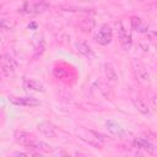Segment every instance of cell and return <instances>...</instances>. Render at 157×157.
I'll return each mask as SVG.
<instances>
[{
	"instance_id": "ba28073f",
	"label": "cell",
	"mask_w": 157,
	"mask_h": 157,
	"mask_svg": "<svg viewBox=\"0 0 157 157\" xmlns=\"http://www.w3.org/2000/svg\"><path fill=\"white\" fill-rule=\"evenodd\" d=\"M38 130L45 135L47 137H55L56 136V131H55V128L52 123L49 121H42L38 124Z\"/></svg>"
},
{
	"instance_id": "9c48e42d",
	"label": "cell",
	"mask_w": 157,
	"mask_h": 157,
	"mask_svg": "<svg viewBox=\"0 0 157 157\" xmlns=\"http://www.w3.org/2000/svg\"><path fill=\"white\" fill-rule=\"evenodd\" d=\"M1 65H2V70L6 72V74H10V71H13L16 69V63L15 60L9 55V54H5L1 59Z\"/></svg>"
},
{
	"instance_id": "6da1fadb",
	"label": "cell",
	"mask_w": 157,
	"mask_h": 157,
	"mask_svg": "<svg viewBox=\"0 0 157 157\" xmlns=\"http://www.w3.org/2000/svg\"><path fill=\"white\" fill-rule=\"evenodd\" d=\"M49 9V5L44 1H34V2H25L22 6V12L25 13H42Z\"/></svg>"
},
{
	"instance_id": "ffe728a7",
	"label": "cell",
	"mask_w": 157,
	"mask_h": 157,
	"mask_svg": "<svg viewBox=\"0 0 157 157\" xmlns=\"http://www.w3.org/2000/svg\"><path fill=\"white\" fill-rule=\"evenodd\" d=\"M11 157H27V153H25V152H15Z\"/></svg>"
},
{
	"instance_id": "7a4b0ae2",
	"label": "cell",
	"mask_w": 157,
	"mask_h": 157,
	"mask_svg": "<svg viewBox=\"0 0 157 157\" xmlns=\"http://www.w3.org/2000/svg\"><path fill=\"white\" fill-rule=\"evenodd\" d=\"M134 74L139 82L148 83L150 82V72L147 67L141 61H134Z\"/></svg>"
},
{
	"instance_id": "277c9868",
	"label": "cell",
	"mask_w": 157,
	"mask_h": 157,
	"mask_svg": "<svg viewBox=\"0 0 157 157\" xmlns=\"http://www.w3.org/2000/svg\"><path fill=\"white\" fill-rule=\"evenodd\" d=\"M112 37H113V31H112L110 26L103 25V26L99 28L98 33L96 34V42H97L98 44H101V45H105V44L110 43Z\"/></svg>"
},
{
	"instance_id": "9a60e30c",
	"label": "cell",
	"mask_w": 157,
	"mask_h": 157,
	"mask_svg": "<svg viewBox=\"0 0 157 157\" xmlns=\"http://www.w3.org/2000/svg\"><path fill=\"white\" fill-rule=\"evenodd\" d=\"M26 86L37 92H44V85L37 80H26Z\"/></svg>"
},
{
	"instance_id": "3957f363",
	"label": "cell",
	"mask_w": 157,
	"mask_h": 157,
	"mask_svg": "<svg viewBox=\"0 0 157 157\" xmlns=\"http://www.w3.org/2000/svg\"><path fill=\"white\" fill-rule=\"evenodd\" d=\"M105 128H107V130H108L112 135L118 136V137H121V139H126L128 136L131 135L130 131H128V130H125L124 128H121V126H120L117 121H114V120H107V121H105Z\"/></svg>"
},
{
	"instance_id": "2e32d148",
	"label": "cell",
	"mask_w": 157,
	"mask_h": 157,
	"mask_svg": "<svg viewBox=\"0 0 157 157\" xmlns=\"http://www.w3.org/2000/svg\"><path fill=\"white\" fill-rule=\"evenodd\" d=\"M28 147H31L32 150L43 151V152H48V151H49V146H48L45 142H43V141H38V140H36V139L29 144Z\"/></svg>"
},
{
	"instance_id": "e0dca14e",
	"label": "cell",
	"mask_w": 157,
	"mask_h": 157,
	"mask_svg": "<svg viewBox=\"0 0 157 157\" xmlns=\"http://www.w3.org/2000/svg\"><path fill=\"white\" fill-rule=\"evenodd\" d=\"M120 43H121V47L124 50H129L130 47H131V37L129 33H126L124 37L120 38Z\"/></svg>"
},
{
	"instance_id": "8fae6325",
	"label": "cell",
	"mask_w": 157,
	"mask_h": 157,
	"mask_svg": "<svg viewBox=\"0 0 157 157\" xmlns=\"http://www.w3.org/2000/svg\"><path fill=\"white\" fill-rule=\"evenodd\" d=\"M15 140L21 144V145H25V146H29V144L34 140L32 135H29L28 132H25V131H16L15 132Z\"/></svg>"
},
{
	"instance_id": "4fadbf2b",
	"label": "cell",
	"mask_w": 157,
	"mask_h": 157,
	"mask_svg": "<svg viewBox=\"0 0 157 157\" xmlns=\"http://www.w3.org/2000/svg\"><path fill=\"white\" fill-rule=\"evenodd\" d=\"M78 27L83 32H91L94 28V20L92 17H85L78 22Z\"/></svg>"
},
{
	"instance_id": "7c38bea8",
	"label": "cell",
	"mask_w": 157,
	"mask_h": 157,
	"mask_svg": "<svg viewBox=\"0 0 157 157\" xmlns=\"http://www.w3.org/2000/svg\"><path fill=\"white\" fill-rule=\"evenodd\" d=\"M75 47H76V50H77L80 54H82V55H85V56H87V58H93V56H94L93 50L91 49V47H90L87 43H85V42H77V43L75 44Z\"/></svg>"
},
{
	"instance_id": "5bb4252c",
	"label": "cell",
	"mask_w": 157,
	"mask_h": 157,
	"mask_svg": "<svg viewBox=\"0 0 157 157\" xmlns=\"http://www.w3.org/2000/svg\"><path fill=\"white\" fill-rule=\"evenodd\" d=\"M104 74L107 76V78L109 81H117L118 80V75H117V71L114 69V66L109 63L104 64Z\"/></svg>"
},
{
	"instance_id": "30bf717a",
	"label": "cell",
	"mask_w": 157,
	"mask_h": 157,
	"mask_svg": "<svg viewBox=\"0 0 157 157\" xmlns=\"http://www.w3.org/2000/svg\"><path fill=\"white\" fill-rule=\"evenodd\" d=\"M132 103H134L135 108H136L140 113H142V114H150V107H148L147 102H146L144 98H141V97H135V98H132Z\"/></svg>"
},
{
	"instance_id": "8992f818",
	"label": "cell",
	"mask_w": 157,
	"mask_h": 157,
	"mask_svg": "<svg viewBox=\"0 0 157 157\" xmlns=\"http://www.w3.org/2000/svg\"><path fill=\"white\" fill-rule=\"evenodd\" d=\"M77 135H78V137L81 139V140H83L85 142H87V144H90L91 146H93V147H96V148H101V144H99V141L96 139V136L93 135V132H92V130H81V131H77Z\"/></svg>"
},
{
	"instance_id": "ac0fdd59",
	"label": "cell",
	"mask_w": 157,
	"mask_h": 157,
	"mask_svg": "<svg viewBox=\"0 0 157 157\" xmlns=\"http://www.w3.org/2000/svg\"><path fill=\"white\" fill-rule=\"evenodd\" d=\"M141 25H142L141 23V18H139V17H131V26H132V28L135 31H137Z\"/></svg>"
},
{
	"instance_id": "d6986e66",
	"label": "cell",
	"mask_w": 157,
	"mask_h": 157,
	"mask_svg": "<svg viewBox=\"0 0 157 157\" xmlns=\"http://www.w3.org/2000/svg\"><path fill=\"white\" fill-rule=\"evenodd\" d=\"M54 157H70V156L63 150H55L54 151Z\"/></svg>"
},
{
	"instance_id": "52a82bcc",
	"label": "cell",
	"mask_w": 157,
	"mask_h": 157,
	"mask_svg": "<svg viewBox=\"0 0 157 157\" xmlns=\"http://www.w3.org/2000/svg\"><path fill=\"white\" fill-rule=\"evenodd\" d=\"M134 144H135V146H137V147H140V148H142V150H146L148 153H155V151H156V147H155V145L151 142V141H148L147 139H144V137H135L134 139Z\"/></svg>"
},
{
	"instance_id": "7402d4cb",
	"label": "cell",
	"mask_w": 157,
	"mask_h": 157,
	"mask_svg": "<svg viewBox=\"0 0 157 157\" xmlns=\"http://www.w3.org/2000/svg\"><path fill=\"white\" fill-rule=\"evenodd\" d=\"M0 59H1V56H0Z\"/></svg>"
},
{
	"instance_id": "5b68a950",
	"label": "cell",
	"mask_w": 157,
	"mask_h": 157,
	"mask_svg": "<svg viewBox=\"0 0 157 157\" xmlns=\"http://www.w3.org/2000/svg\"><path fill=\"white\" fill-rule=\"evenodd\" d=\"M9 101L12 103V104H16V105H26V107H37L40 104V101H38L36 97H15V96H11L9 97Z\"/></svg>"
},
{
	"instance_id": "44dd1931",
	"label": "cell",
	"mask_w": 157,
	"mask_h": 157,
	"mask_svg": "<svg viewBox=\"0 0 157 157\" xmlns=\"http://www.w3.org/2000/svg\"><path fill=\"white\" fill-rule=\"evenodd\" d=\"M33 157H44V156H42V155H39V153H37V155H34Z\"/></svg>"
}]
</instances>
